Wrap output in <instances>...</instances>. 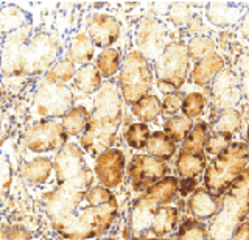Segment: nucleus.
Instances as JSON below:
<instances>
[{"instance_id":"a878e982","label":"nucleus","mask_w":249,"mask_h":240,"mask_svg":"<svg viewBox=\"0 0 249 240\" xmlns=\"http://www.w3.org/2000/svg\"><path fill=\"white\" fill-rule=\"evenodd\" d=\"M93 50H95V45L88 33H76L69 45V59L73 64H89L93 58Z\"/></svg>"},{"instance_id":"f3484780","label":"nucleus","mask_w":249,"mask_h":240,"mask_svg":"<svg viewBox=\"0 0 249 240\" xmlns=\"http://www.w3.org/2000/svg\"><path fill=\"white\" fill-rule=\"evenodd\" d=\"M189 211L196 220H209L220 211L221 197H215L206 187H196L189 198Z\"/></svg>"},{"instance_id":"a18cd8bd","label":"nucleus","mask_w":249,"mask_h":240,"mask_svg":"<svg viewBox=\"0 0 249 240\" xmlns=\"http://www.w3.org/2000/svg\"><path fill=\"white\" fill-rule=\"evenodd\" d=\"M229 240H249V220L238 224Z\"/></svg>"},{"instance_id":"c9c22d12","label":"nucleus","mask_w":249,"mask_h":240,"mask_svg":"<svg viewBox=\"0 0 249 240\" xmlns=\"http://www.w3.org/2000/svg\"><path fill=\"white\" fill-rule=\"evenodd\" d=\"M215 49H216V44L212 37H209V36H193L192 39L187 42V53H189L190 61L193 59L195 63H198V61L215 53Z\"/></svg>"},{"instance_id":"f8f14e48","label":"nucleus","mask_w":249,"mask_h":240,"mask_svg":"<svg viewBox=\"0 0 249 240\" xmlns=\"http://www.w3.org/2000/svg\"><path fill=\"white\" fill-rule=\"evenodd\" d=\"M158 209L159 204L148 198L145 193L132 201L126 224H124V229L122 232L123 240H142L145 237H151L153 223Z\"/></svg>"},{"instance_id":"ddd939ff","label":"nucleus","mask_w":249,"mask_h":240,"mask_svg":"<svg viewBox=\"0 0 249 240\" xmlns=\"http://www.w3.org/2000/svg\"><path fill=\"white\" fill-rule=\"evenodd\" d=\"M167 27L158 18L146 16L139 22L136 32L137 50L148 59L156 61L167 47Z\"/></svg>"},{"instance_id":"9d476101","label":"nucleus","mask_w":249,"mask_h":240,"mask_svg":"<svg viewBox=\"0 0 249 240\" xmlns=\"http://www.w3.org/2000/svg\"><path fill=\"white\" fill-rule=\"evenodd\" d=\"M69 141L61 122L53 119H42L25 128L22 134V142L33 153L59 151Z\"/></svg>"},{"instance_id":"e433bc0d","label":"nucleus","mask_w":249,"mask_h":240,"mask_svg":"<svg viewBox=\"0 0 249 240\" xmlns=\"http://www.w3.org/2000/svg\"><path fill=\"white\" fill-rule=\"evenodd\" d=\"M75 74H76L75 64L69 58H62V59H58L56 63H54L50 67V71L47 72L44 76H45L47 80L53 81V83L66 84L70 80L75 78Z\"/></svg>"},{"instance_id":"c03bdc74","label":"nucleus","mask_w":249,"mask_h":240,"mask_svg":"<svg viewBox=\"0 0 249 240\" xmlns=\"http://www.w3.org/2000/svg\"><path fill=\"white\" fill-rule=\"evenodd\" d=\"M196 189V180L195 178H182L181 181H179V187H178V192L181 193V195H192L193 190Z\"/></svg>"},{"instance_id":"412c9836","label":"nucleus","mask_w":249,"mask_h":240,"mask_svg":"<svg viewBox=\"0 0 249 240\" xmlns=\"http://www.w3.org/2000/svg\"><path fill=\"white\" fill-rule=\"evenodd\" d=\"M31 25L30 13L19 5H5L0 8V33L11 35L18 30Z\"/></svg>"},{"instance_id":"423d86ee","label":"nucleus","mask_w":249,"mask_h":240,"mask_svg":"<svg viewBox=\"0 0 249 240\" xmlns=\"http://www.w3.org/2000/svg\"><path fill=\"white\" fill-rule=\"evenodd\" d=\"M154 83V71L151 61L139 50H131L122 58L117 86L123 103L136 105L140 98L150 94Z\"/></svg>"},{"instance_id":"6e6552de","label":"nucleus","mask_w":249,"mask_h":240,"mask_svg":"<svg viewBox=\"0 0 249 240\" xmlns=\"http://www.w3.org/2000/svg\"><path fill=\"white\" fill-rule=\"evenodd\" d=\"M58 187L70 190H88L93 185V173L88 166L81 147L67 142L53 161Z\"/></svg>"},{"instance_id":"39448f33","label":"nucleus","mask_w":249,"mask_h":240,"mask_svg":"<svg viewBox=\"0 0 249 240\" xmlns=\"http://www.w3.org/2000/svg\"><path fill=\"white\" fill-rule=\"evenodd\" d=\"M249 166V147L245 142H232L228 148L218 153L209 162L204 170V187L213 193L215 197H221L228 190L232 183L245 172Z\"/></svg>"},{"instance_id":"ea45409f","label":"nucleus","mask_w":249,"mask_h":240,"mask_svg":"<svg viewBox=\"0 0 249 240\" xmlns=\"http://www.w3.org/2000/svg\"><path fill=\"white\" fill-rule=\"evenodd\" d=\"M232 144V134L231 133H221V131H212L209 134L206 145H204V151L209 153L210 156H216L218 153H221L224 148Z\"/></svg>"},{"instance_id":"2eb2a0df","label":"nucleus","mask_w":249,"mask_h":240,"mask_svg":"<svg viewBox=\"0 0 249 240\" xmlns=\"http://www.w3.org/2000/svg\"><path fill=\"white\" fill-rule=\"evenodd\" d=\"M86 33L95 47L109 49L112 44L119 41L122 25L112 14L92 13L86 20Z\"/></svg>"},{"instance_id":"de8ad7c7","label":"nucleus","mask_w":249,"mask_h":240,"mask_svg":"<svg viewBox=\"0 0 249 240\" xmlns=\"http://www.w3.org/2000/svg\"><path fill=\"white\" fill-rule=\"evenodd\" d=\"M240 32L246 39L249 41V10L241 16V22H240Z\"/></svg>"},{"instance_id":"dca6fc26","label":"nucleus","mask_w":249,"mask_h":240,"mask_svg":"<svg viewBox=\"0 0 249 240\" xmlns=\"http://www.w3.org/2000/svg\"><path fill=\"white\" fill-rule=\"evenodd\" d=\"M241 97V83L240 78L232 71L224 69L223 72L216 75L212 81V89H210V100L216 111L233 108Z\"/></svg>"},{"instance_id":"20e7f679","label":"nucleus","mask_w":249,"mask_h":240,"mask_svg":"<svg viewBox=\"0 0 249 240\" xmlns=\"http://www.w3.org/2000/svg\"><path fill=\"white\" fill-rule=\"evenodd\" d=\"M249 217V166L221 195V206L209 226L210 240H229Z\"/></svg>"},{"instance_id":"3c124183","label":"nucleus","mask_w":249,"mask_h":240,"mask_svg":"<svg viewBox=\"0 0 249 240\" xmlns=\"http://www.w3.org/2000/svg\"><path fill=\"white\" fill-rule=\"evenodd\" d=\"M246 137H248V141H249V123H248V129H246Z\"/></svg>"},{"instance_id":"1a4fd4ad","label":"nucleus","mask_w":249,"mask_h":240,"mask_svg":"<svg viewBox=\"0 0 249 240\" xmlns=\"http://www.w3.org/2000/svg\"><path fill=\"white\" fill-rule=\"evenodd\" d=\"M33 108L42 119H62L73 108V92L66 84L53 83L42 76L33 92Z\"/></svg>"},{"instance_id":"4c0bfd02","label":"nucleus","mask_w":249,"mask_h":240,"mask_svg":"<svg viewBox=\"0 0 249 240\" xmlns=\"http://www.w3.org/2000/svg\"><path fill=\"white\" fill-rule=\"evenodd\" d=\"M207 102H206V97L201 94V92H189V94L184 95V100H182V106H181V111H182V115L189 119H196L202 114L204 111Z\"/></svg>"},{"instance_id":"473e14b6","label":"nucleus","mask_w":249,"mask_h":240,"mask_svg":"<svg viewBox=\"0 0 249 240\" xmlns=\"http://www.w3.org/2000/svg\"><path fill=\"white\" fill-rule=\"evenodd\" d=\"M193 120L185 117V115H173V117H168L163 122V133H165L171 141L182 142L187 133L193 128Z\"/></svg>"},{"instance_id":"49530a36","label":"nucleus","mask_w":249,"mask_h":240,"mask_svg":"<svg viewBox=\"0 0 249 240\" xmlns=\"http://www.w3.org/2000/svg\"><path fill=\"white\" fill-rule=\"evenodd\" d=\"M243 76L245 78H241V91H245L246 94L249 95V58H248V61L246 63H243Z\"/></svg>"},{"instance_id":"864d4df0","label":"nucleus","mask_w":249,"mask_h":240,"mask_svg":"<svg viewBox=\"0 0 249 240\" xmlns=\"http://www.w3.org/2000/svg\"><path fill=\"white\" fill-rule=\"evenodd\" d=\"M248 147H249V141H248Z\"/></svg>"},{"instance_id":"6ab92c4d","label":"nucleus","mask_w":249,"mask_h":240,"mask_svg":"<svg viewBox=\"0 0 249 240\" xmlns=\"http://www.w3.org/2000/svg\"><path fill=\"white\" fill-rule=\"evenodd\" d=\"M241 6L228 2H209L206 5V18L212 25L218 28L235 25L241 19Z\"/></svg>"},{"instance_id":"f03ea898","label":"nucleus","mask_w":249,"mask_h":240,"mask_svg":"<svg viewBox=\"0 0 249 240\" xmlns=\"http://www.w3.org/2000/svg\"><path fill=\"white\" fill-rule=\"evenodd\" d=\"M61 44L45 32L33 33V25L5 36L0 52V69L5 80H23L47 74L56 63Z\"/></svg>"},{"instance_id":"72a5a7b5","label":"nucleus","mask_w":249,"mask_h":240,"mask_svg":"<svg viewBox=\"0 0 249 240\" xmlns=\"http://www.w3.org/2000/svg\"><path fill=\"white\" fill-rule=\"evenodd\" d=\"M241 127V114L235 108L218 111L216 119L212 122V131H221V133H233Z\"/></svg>"},{"instance_id":"a211bd4d","label":"nucleus","mask_w":249,"mask_h":240,"mask_svg":"<svg viewBox=\"0 0 249 240\" xmlns=\"http://www.w3.org/2000/svg\"><path fill=\"white\" fill-rule=\"evenodd\" d=\"M224 58L218 53H212V55L206 56L204 59L195 63L190 80L192 83L198 84V86H207L212 84V81L216 78V75L224 71Z\"/></svg>"},{"instance_id":"37998d69","label":"nucleus","mask_w":249,"mask_h":240,"mask_svg":"<svg viewBox=\"0 0 249 240\" xmlns=\"http://www.w3.org/2000/svg\"><path fill=\"white\" fill-rule=\"evenodd\" d=\"M182 100H184V94L181 91L171 92V94H167V97L163 98L162 102V108L160 112L167 117H173V115H178V112L181 111L182 106Z\"/></svg>"},{"instance_id":"aec40b11","label":"nucleus","mask_w":249,"mask_h":240,"mask_svg":"<svg viewBox=\"0 0 249 240\" xmlns=\"http://www.w3.org/2000/svg\"><path fill=\"white\" fill-rule=\"evenodd\" d=\"M53 172V161L45 156H36L30 161L22 162L19 175L28 184H42L50 178Z\"/></svg>"},{"instance_id":"8fccbe9b","label":"nucleus","mask_w":249,"mask_h":240,"mask_svg":"<svg viewBox=\"0 0 249 240\" xmlns=\"http://www.w3.org/2000/svg\"><path fill=\"white\" fill-rule=\"evenodd\" d=\"M142 240H163V239H158V237H145Z\"/></svg>"},{"instance_id":"5701e85b","label":"nucleus","mask_w":249,"mask_h":240,"mask_svg":"<svg viewBox=\"0 0 249 240\" xmlns=\"http://www.w3.org/2000/svg\"><path fill=\"white\" fill-rule=\"evenodd\" d=\"M73 81L76 89L81 91L83 94H97L101 84H103V76H101L95 64L89 63L76 69Z\"/></svg>"},{"instance_id":"58836bf2","label":"nucleus","mask_w":249,"mask_h":240,"mask_svg":"<svg viewBox=\"0 0 249 240\" xmlns=\"http://www.w3.org/2000/svg\"><path fill=\"white\" fill-rule=\"evenodd\" d=\"M13 184V166L5 154H0V204L5 203Z\"/></svg>"},{"instance_id":"393cba45","label":"nucleus","mask_w":249,"mask_h":240,"mask_svg":"<svg viewBox=\"0 0 249 240\" xmlns=\"http://www.w3.org/2000/svg\"><path fill=\"white\" fill-rule=\"evenodd\" d=\"M210 134V127L207 122H196L193 128L187 133L184 141L181 142V148L179 151L189 153V154H196V153H204V145Z\"/></svg>"},{"instance_id":"09e8293b","label":"nucleus","mask_w":249,"mask_h":240,"mask_svg":"<svg viewBox=\"0 0 249 240\" xmlns=\"http://www.w3.org/2000/svg\"><path fill=\"white\" fill-rule=\"evenodd\" d=\"M199 27H201V18L196 16V14H193V18L189 22V25H187L185 30H187V32H198Z\"/></svg>"},{"instance_id":"bb28decb","label":"nucleus","mask_w":249,"mask_h":240,"mask_svg":"<svg viewBox=\"0 0 249 240\" xmlns=\"http://www.w3.org/2000/svg\"><path fill=\"white\" fill-rule=\"evenodd\" d=\"M207 167L206 154L204 153H196V154H189V153H178L176 158V172L181 178H196L201 175Z\"/></svg>"},{"instance_id":"cd10ccee","label":"nucleus","mask_w":249,"mask_h":240,"mask_svg":"<svg viewBox=\"0 0 249 240\" xmlns=\"http://www.w3.org/2000/svg\"><path fill=\"white\" fill-rule=\"evenodd\" d=\"M89 117H90V111L88 108L78 105L64 114L61 123L69 136H81L89 123Z\"/></svg>"},{"instance_id":"79ce46f5","label":"nucleus","mask_w":249,"mask_h":240,"mask_svg":"<svg viewBox=\"0 0 249 240\" xmlns=\"http://www.w3.org/2000/svg\"><path fill=\"white\" fill-rule=\"evenodd\" d=\"M0 240H31V232L22 224H11L0 220Z\"/></svg>"},{"instance_id":"f257e3e1","label":"nucleus","mask_w":249,"mask_h":240,"mask_svg":"<svg viewBox=\"0 0 249 240\" xmlns=\"http://www.w3.org/2000/svg\"><path fill=\"white\" fill-rule=\"evenodd\" d=\"M42 206L52 229L67 240L105 236L119 215L117 197L101 184L88 190L56 187L44 193Z\"/></svg>"},{"instance_id":"9b49d317","label":"nucleus","mask_w":249,"mask_h":240,"mask_svg":"<svg viewBox=\"0 0 249 240\" xmlns=\"http://www.w3.org/2000/svg\"><path fill=\"white\" fill-rule=\"evenodd\" d=\"M126 170L134 192H146L151 185L170 173L167 162L151 154H134Z\"/></svg>"},{"instance_id":"f704fd0d","label":"nucleus","mask_w":249,"mask_h":240,"mask_svg":"<svg viewBox=\"0 0 249 240\" xmlns=\"http://www.w3.org/2000/svg\"><path fill=\"white\" fill-rule=\"evenodd\" d=\"M150 136H151L150 127H148L146 123H142V122L131 123V125L124 129V133H123L124 142H126L131 148H134V150L146 148Z\"/></svg>"},{"instance_id":"0eeeda50","label":"nucleus","mask_w":249,"mask_h":240,"mask_svg":"<svg viewBox=\"0 0 249 240\" xmlns=\"http://www.w3.org/2000/svg\"><path fill=\"white\" fill-rule=\"evenodd\" d=\"M190 69V58L184 41L168 42L160 56L154 61L153 71L158 89L163 94L179 91L187 81Z\"/></svg>"},{"instance_id":"a19ab883","label":"nucleus","mask_w":249,"mask_h":240,"mask_svg":"<svg viewBox=\"0 0 249 240\" xmlns=\"http://www.w3.org/2000/svg\"><path fill=\"white\" fill-rule=\"evenodd\" d=\"M190 3H185V2H178V3H173L170 6V20L173 22V24L179 28H187L189 25V22L192 20L193 18V13L190 11Z\"/></svg>"},{"instance_id":"2f4dec72","label":"nucleus","mask_w":249,"mask_h":240,"mask_svg":"<svg viewBox=\"0 0 249 240\" xmlns=\"http://www.w3.org/2000/svg\"><path fill=\"white\" fill-rule=\"evenodd\" d=\"M175 240H210L209 226L196 219H187L178 228Z\"/></svg>"},{"instance_id":"c85d7f7f","label":"nucleus","mask_w":249,"mask_h":240,"mask_svg":"<svg viewBox=\"0 0 249 240\" xmlns=\"http://www.w3.org/2000/svg\"><path fill=\"white\" fill-rule=\"evenodd\" d=\"M146 150L154 158L168 161L175 156L178 147H176V142L171 141L163 131H154V133H151L150 139H148Z\"/></svg>"},{"instance_id":"c756f323","label":"nucleus","mask_w":249,"mask_h":240,"mask_svg":"<svg viewBox=\"0 0 249 240\" xmlns=\"http://www.w3.org/2000/svg\"><path fill=\"white\" fill-rule=\"evenodd\" d=\"M160 108H162V102L159 100V97L148 94L143 98H140L136 105H132L131 111L139 122L148 123V122H154L159 117Z\"/></svg>"},{"instance_id":"603ef678","label":"nucleus","mask_w":249,"mask_h":240,"mask_svg":"<svg viewBox=\"0 0 249 240\" xmlns=\"http://www.w3.org/2000/svg\"><path fill=\"white\" fill-rule=\"evenodd\" d=\"M106 240H117V239H106Z\"/></svg>"},{"instance_id":"4468645a","label":"nucleus","mask_w":249,"mask_h":240,"mask_svg":"<svg viewBox=\"0 0 249 240\" xmlns=\"http://www.w3.org/2000/svg\"><path fill=\"white\" fill-rule=\"evenodd\" d=\"M126 170V158L119 148H107L95 159L93 173L100 184L106 189H115L122 184Z\"/></svg>"},{"instance_id":"7c9ffc66","label":"nucleus","mask_w":249,"mask_h":240,"mask_svg":"<svg viewBox=\"0 0 249 240\" xmlns=\"http://www.w3.org/2000/svg\"><path fill=\"white\" fill-rule=\"evenodd\" d=\"M97 69L100 71L103 78H112L114 75L119 74L120 66H122V56L120 52L117 49H103L101 53L97 56Z\"/></svg>"},{"instance_id":"7ed1b4c3","label":"nucleus","mask_w":249,"mask_h":240,"mask_svg":"<svg viewBox=\"0 0 249 240\" xmlns=\"http://www.w3.org/2000/svg\"><path fill=\"white\" fill-rule=\"evenodd\" d=\"M123 98L119 86L107 80L101 84L93 100V110L90 111L89 123L80 137V145L84 151L98 154L112 148L117 133L123 122Z\"/></svg>"},{"instance_id":"4be33fe9","label":"nucleus","mask_w":249,"mask_h":240,"mask_svg":"<svg viewBox=\"0 0 249 240\" xmlns=\"http://www.w3.org/2000/svg\"><path fill=\"white\" fill-rule=\"evenodd\" d=\"M178 222H179L178 207L170 206V204L159 206L158 212H156V217H154L151 237H158V239L167 237L178 228Z\"/></svg>"},{"instance_id":"b1692460","label":"nucleus","mask_w":249,"mask_h":240,"mask_svg":"<svg viewBox=\"0 0 249 240\" xmlns=\"http://www.w3.org/2000/svg\"><path fill=\"white\" fill-rule=\"evenodd\" d=\"M178 187H179L178 178L165 176L154 185H151V187L145 192V195L150 200H153L154 203H158L159 206H167L170 203H173V200L176 198Z\"/></svg>"}]
</instances>
